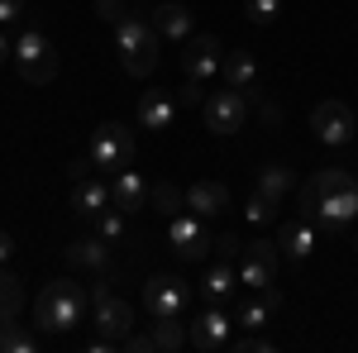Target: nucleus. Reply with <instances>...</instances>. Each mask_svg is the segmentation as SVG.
Here are the masks:
<instances>
[{
    "label": "nucleus",
    "mask_w": 358,
    "mask_h": 353,
    "mask_svg": "<svg viewBox=\"0 0 358 353\" xmlns=\"http://www.w3.org/2000/svg\"><path fill=\"white\" fill-rule=\"evenodd\" d=\"M82 315H86V291H82V282H72V277L43 282V291L34 296V325L43 334H67V329H77Z\"/></svg>",
    "instance_id": "obj_1"
},
{
    "label": "nucleus",
    "mask_w": 358,
    "mask_h": 353,
    "mask_svg": "<svg viewBox=\"0 0 358 353\" xmlns=\"http://www.w3.org/2000/svg\"><path fill=\"white\" fill-rule=\"evenodd\" d=\"M115 48H120V67H124L129 77H153V67H158V48H163V34L129 15V20L115 24Z\"/></svg>",
    "instance_id": "obj_2"
},
{
    "label": "nucleus",
    "mask_w": 358,
    "mask_h": 353,
    "mask_svg": "<svg viewBox=\"0 0 358 353\" xmlns=\"http://www.w3.org/2000/svg\"><path fill=\"white\" fill-rule=\"evenodd\" d=\"M15 67L29 86H48L57 77V53H53V38L43 29L29 24L20 38H15Z\"/></svg>",
    "instance_id": "obj_3"
},
{
    "label": "nucleus",
    "mask_w": 358,
    "mask_h": 353,
    "mask_svg": "<svg viewBox=\"0 0 358 353\" xmlns=\"http://www.w3.org/2000/svg\"><path fill=\"white\" fill-rule=\"evenodd\" d=\"M167 244L177 248V258H187V263H206L215 253V239L206 234V219L196 210H177L167 219Z\"/></svg>",
    "instance_id": "obj_4"
},
{
    "label": "nucleus",
    "mask_w": 358,
    "mask_h": 353,
    "mask_svg": "<svg viewBox=\"0 0 358 353\" xmlns=\"http://www.w3.org/2000/svg\"><path fill=\"white\" fill-rule=\"evenodd\" d=\"M277 268H282V248H277V239H253V244L239 248V263H234V272H239V282L244 287H273L277 282Z\"/></svg>",
    "instance_id": "obj_5"
},
{
    "label": "nucleus",
    "mask_w": 358,
    "mask_h": 353,
    "mask_svg": "<svg viewBox=\"0 0 358 353\" xmlns=\"http://www.w3.org/2000/svg\"><path fill=\"white\" fill-rule=\"evenodd\" d=\"M91 305H96V329L106 334V339H124L129 329H134V310H129V301L110 296V282L101 277V282H91Z\"/></svg>",
    "instance_id": "obj_6"
},
{
    "label": "nucleus",
    "mask_w": 358,
    "mask_h": 353,
    "mask_svg": "<svg viewBox=\"0 0 358 353\" xmlns=\"http://www.w3.org/2000/svg\"><path fill=\"white\" fill-rule=\"evenodd\" d=\"M310 129H315V138H320V143L344 148V143H354L358 120H354V110L344 106V101H320V106L310 110Z\"/></svg>",
    "instance_id": "obj_7"
},
{
    "label": "nucleus",
    "mask_w": 358,
    "mask_h": 353,
    "mask_svg": "<svg viewBox=\"0 0 358 353\" xmlns=\"http://www.w3.org/2000/svg\"><path fill=\"white\" fill-rule=\"evenodd\" d=\"M91 163H96V167H110V172L129 167V163H134V134H129L120 120L101 124L96 138H91Z\"/></svg>",
    "instance_id": "obj_8"
},
{
    "label": "nucleus",
    "mask_w": 358,
    "mask_h": 353,
    "mask_svg": "<svg viewBox=\"0 0 358 353\" xmlns=\"http://www.w3.org/2000/svg\"><path fill=\"white\" fill-rule=\"evenodd\" d=\"M248 120V96L244 91H234V86H224V91H215L210 101H206V129L210 134H239Z\"/></svg>",
    "instance_id": "obj_9"
},
{
    "label": "nucleus",
    "mask_w": 358,
    "mask_h": 353,
    "mask_svg": "<svg viewBox=\"0 0 358 353\" xmlns=\"http://www.w3.org/2000/svg\"><path fill=\"white\" fill-rule=\"evenodd\" d=\"M187 301H192V291H187L182 277H163V272H158V277L143 282V310H148V315H182Z\"/></svg>",
    "instance_id": "obj_10"
},
{
    "label": "nucleus",
    "mask_w": 358,
    "mask_h": 353,
    "mask_svg": "<svg viewBox=\"0 0 358 353\" xmlns=\"http://www.w3.org/2000/svg\"><path fill=\"white\" fill-rule=\"evenodd\" d=\"M220 53H224V48H220L215 34H192L187 48H182V72L196 77V82H210V77L220 72V62H224Z\"/></svg>",
    "instance_id": "obj_11"
},
{
    "label": "nucleus",
    "mask_w": 358,
    "mask_h": 353,
    "mask_svg": "<svg viewBox=\"0 0 358 353\" xmlns=\"http://www.w3.org/2000/svg\"><path fill=\"white\" fill-rule=\"evenodd\" d=\"M358 182L344 172V167H325V172H315V177H306L301 187H296V196H301V210L306 215H315V206L325 201V196H339V191H354Z\"/></svg>",
    "instance_id": "obj_12"
},
{
    "label": "nucleus",
    "mask_w": 358,
    "mask_h": 353,
    "mask_svg": "<svg viewBox=\"0 0 358 353\" xmlns=\"http://www.w3.org/2000/svg\"><path fill=\"white\" fill-rule=\"evenodd\" d=\"M229 315L224 310H201L192 320V329H187V344H196L201 353H220V349H229Z\"/></svg>",
    "instance_id": "obj_13"
},
{
    "label": "nucleus",
    "mask_w": 358,
    "mask_h": 353,
    "mask_svg": "<svg viewBox=\"0 0 358 353\" xmlns=\"http://www.w3.org/2000/svg\"><path fill=\"white\" fill-rule=\"evenodd\" d=\"M110 206H120L124 215H134V210H143L148 206V182L138 177L134 167H120L110 182Z\"/></svg>",
    "instance_id": "obj_14"
},
{
    "label": "nucleus",
    "mask_w": 358,
    "mask_h": 353,
    "mask_svg": "<svg viewBox=\"0 0 358 353\" xmlns=\"http://www.w3.org/2000/svg\"><path fill=\"white\" fill-rule=\"evenodd\" d=\"M220 77H224V86H234V91H244L248 101L258 96V57L253 53H224V62H220Z\"/></svg>",
    "instance_id": "obj_15"
},
{
    "label": "nucleus",
    "mask_w": 358,
    "mask_h": 353,
    "mask_svg": "<svg viewBox=\"0 0 358 353\" xmlns=\"http://www.w3.org/2000/svg\"><path fill=\"white\" fill-rule=\"evenodd\" d=\"M315 224L310 219H292V224H282V239H277V248H282V258L287 263H306L310 253H315Z\"/></svg>",
    "instance_id": "obj_16"
},
{
    "label": "nucleus",
    "mask_w": 358,
    "mask_h": 353,
    "mask_svg": "<svg viewBox=\"0 0 358 353\" xmlns=\"http://www.w3.org/2000/svg\"><path fill=\"white\" fill-rule=\"evenodd\" d=\"M310 219H320L330 234H339L349 219H358V187L354 191H339V196H325L320 206H315V215Z\"/></svg>",
    "instance_id": "obj_17"
},
{
    "label": "nucleus",
    "mask_w": 358,
    "mask_h": 353,
    "mask_svg": "<svg viewBox=\"0 0 358 353\" xmlns=\"http://www.w3.org/2000/svg\"><path fill=\"white\" fill-rule=\"evenodd\" d=\"M187 210H196L201 219L224 215L229 210V191L220 182H196V187H187Z\"/></svg>",
    "instance_id": "obj_18"
},
{
    "label": "nucleus",
    "mask_w": 358,
    "mask_h": 353,
    "mask_svg": "<svg viewBox=\"0 0 358 353\" xmlns=\"http://www.w3.org/2000/svg\"><path fill=\"white\" fill-rule=\"evenodd\" d=\"M177 120V96H167V91H143V101H138V124L143 129H167Z\"/></svg>",
    "instance_id": "obj_19"
},
{
    "label": "nucleus",
    "mask_w": 358,
    "mask_h": 353,
    "mask_svg": "<svg viewBox=\"0 0 358 353\" xmlns=\"http://www.w3.org/2000/svg\"><path fill=\"white\" fill-rule=\"evenodd\" d=\"M106 206H110V182H96V177L72 182V210L77 215H101Z\"/></svg>",
    "instance_id": "obj_20"
},
{
    "label": "nucleus",
    "mask_w": 358,
    "mask_h": 353,
    "mask_svg": "<svg viewBox=\"0 0 358 353\" xmlns=\"http://www.w3.org/2000/svg\"><path fill=\"white\" fill-rule=\"evenodd\" d=\"M67 263H72V268L106 272L110 268V244H106V239H72V244H67Z\"/></svg>",
    "instance_id": "obj_21"
},
{
    "label": "nucleus",
    "mask_w": 358,
    "mask_h": 353,
    "mask_svg": "<svg viewBox=\"0 0 358 353\" xmlns=\"http://www.w3.org/2000/svg\"><path fill=\"white\" fill-rule=\"evenodd\" d=\"M153 29L163 34V38H192V10L187 5H158L153 10Z\"/></svg>",
    "instance_id": "obj_22"
},
{
    "label": "nucleus",
    "mask_w": 358,
    "mask_h": 353,
    "mask_svg": "<svg viewBox=\"0 0 358 353\" xmlns=\"http://www.w3.org/2000/svg\"><path fill=\"white\" fill-rule=\"evenodd\" d=\"M20 310H24V282L15 272H5V263H0V325H15Z\"/></svg>",
    "instance_id": "obj_23"
},
{
    "label": "nucleus",
    "mask_w": 358,
    "mask_h": 353,
    "mask_svg": "<svg viewBox=\"0 0 358 353\" xmlns=\"http://www.w3.org/2000/svg\"><path fill=\"white\" fill-rule=\"evenodd\" d=\"M296 187V177H292V167H282V163H268L263 172H258V191L273 201V206H282V196Z\"/></svg>",
    "instance_id": "obj_24"
},
{
    "label": "nucleus",
    "mask_w": 358,
    "mask_h": 353,
    "mask_svg": "<svg viewBox=\"0 0 358 353\" xmlns=\"http://www.w3.org/2000/svg\"><path fill=\"white\" fill-rule=\"evenodd\" d=\"M148 206H153L163 219H172L177 210H187V191L172 187V182H153V187H148Z\"/></svg>",
    "instance_id": "obj_25"
},
{
    "label": "nucleus",
    "mask_w": 358,
    "mask_h": 353,
    "mask_svg": "<svg viewBox=\"0 0 358 353\" xmlns=\"http://www.w3.org/2000/svg\"><path fill=\"white\" fill-rule=\"evenodd\" d=\"M153 349H163V353H177L182 344H187V329H182V320L177 315H153Z\"/></svg>",
    "instance_id": "obj_26"
},
{
    "label": "nucleus",
    "mask_w": 358,
    "mask_h": 353,
    "mask_svg": "<svg viewBox=\"0 0 358 353\" xmlns=\"http://www.w3.org/2000/svg\"><path fill=\"white\" fill-rule=\"evenodd\" d=\"M234 282H239V272H234V263H224V258H215L210 268H206V296H215V301H224L229 291H234Z\"/></svg>",
    "instance_id": "obj_27"
},
{
    "label": "nucleus",
    "mask_w": 358,
    "mask_h": 353,
    "mask_svg": "<svg viewBox=\"0 0 358 353\" xmlns=\"http://www.w3.org/2000/svg\"><path fill=\"white\" fill-rule=\"evenodd\" d=\"M34 349H38V339L29 329H20V320L15 325H0V353H34Z\"/></svg>",
    "instance_id": "obj_28"
},
{
    "label": "nucleus",
    "mask_w": 358,
    "mask_h": 353,
    "mask_svg": "<svg viewBox=\"0 0 358 353\" xmlns=\"http://www.w3.org/2000/svg\"><path fill=\"white\" fill-rule=\"evenodd\" d=\"M96 229H101V239H124V229H129V224H124V210H120V206H106V210L96 215Z\"/></svg>",
    "instance_id": "obj_29"
},
{
    "label": "nucleus",
    "mask_w": 358,
    "mask_h": 353,
    "mask_svg": "<svg viewBox=\"0 0 358 353\" xmlns=\"http://www.w3.org/2000/svg\"><path fill=\"white\" fill-rule=\"evenodd\" d=\"M244 215L253 219V224H273V219H277V206L263 196V191H253V196H248V206H244Z\"/></svg>",
    "instance_id": "obj_30"
},
{
    "label": "nucleus",
    "mask_w": 358,
    "mask_h": 353,
    "mask_svg": "<svg viewBox=\"0 0 358 353\" xmlns=\"http://www.w3.org/2000/svg\"><path fill=\"white\" fill-rule=\"evenodd\" d=\"M229 349L234 353H273L277 344L268 334H258V329H244V339H229Z\"/></svg>",
    "instance_id": "obj_31"
},
{
    "label": "nucleus",
    "mask_w": 358,
    "mask_h": 353,
    "mask_svg": "<svg viewBox=\"0 0 358 353\" xmlns=\"http://www.w3.org/2000/svg\"><path fill=\"white\" fill-rule=\"evenodd\" d=\"M277 10H282V0H248V20L253 24H273Z\"/></svg>",
    "instance_id": "obj_32"
},
{
    "label": "nucleus",
    "mask_w": 358,
    "mask_h": 353,
    "mask_svg": "<svg viewBox=\"0 0 358 353\" xmlns=\"http://www.w3.org/2000/svg\"><path fill=\"white\" fill-rule=\"evenodd\" d=\"M96 15L106 24H120V20H129V0H96Z\"/></svg>",
    "instance_id": "obj_33"
},
{
    "label": "nucleus",
    "mask_w": 358,
    "mask_h": 353,
    "mask_svg": "<svg viewBox=\"0 0 358 353\" xmlns=\"http://www.w3.org/2000/svg\"><path fill=\"white\" fill-rule=\"evenodd\" d=\"M239 239H234V234H220V239H215V258H224V263H239Z\"/></svg>",
    "instance_id": "obj_34"
},
{
    "label": "nucleus",
    "mask_w": 358,
    "mask_h": 353,
    "mask_svg": "<svg viewBox=\"0 0 358 353\" xmlns=\"http://www.w3.org/2000/svg\"><path fill=\"white\" fill-rule=\"evenodd\" d=\"M120 344H124L129 353H158V349H153V334H134V329H129Z\"/></svg>",
    "instance_id": "obj_35"
},
{
    "label": "nucleus",
    "mask_w": 358,
    "mask_h": 353,
    "mask_svg": "<svg viewBox=\"0 0 358 353\" xmlns=\"http://www.w3.org/2000/svg\"><path fill=\"white\" fill-rule=\"evenodd\" d=\"M91 172H96V163H91V153H82V158H72V163H67V177H72V182H86Z\"/></svg>",
    "instance_id": "obj_36"
},
{
    "label": "nucleus",
    "mask_w": 358,
    "mask_h": 353,
    "mask_svg": "<svg viewBox=\"0 0 358 353\" xmlns=\"http://www.w3.org/2000/svg\"><path fill=\"white\" fill-rule=\"evenodd\" d=\"M201 86H206V82H196V77H187V86L177 91V106H201Z\"/></svg>",
    "instance_id": "obj_37"
},
{
    "label": "nucleus",
    "mask_w": 358,
    "mask_h": 353,
    "mask_svg": "<svg viewBox=\"0 0 358 353\" xmlns=\"http://www.w3.org/2000/svg\"><path fill=\"white\" fill-rule=\"evenodd\" d=\"M24 15V0H0V24H15Z\"/></svg>",
    "instance_id": "obj_38"
},
{
    "label": "nucleus",
    "mask_w": 358,
    "mask_h": 353,
    "mask_svg": "<svg viewBox=\"0 0 358 353\" xmlns=\"http://www.w3.org/2000/svg\"><path fill=\"white\" fill-rule=\"evenodd\" d=\"M10 253H15V239H10V234L0 229V263H10Z\"/></svg>",
    "instance_id": "obj_39"
},
{
    "label": "nucleus",
    "mask_w": 358,
    "mask_h": 353,
    "mask_svg": "<svg viewBox=\"0 0 358 353\" xmlns=\"http://www.w3.org/2000/svg\"><path fill=\"white\" fill-rule=\"evenodd\" d=\"M10 53H15V43H10V34H5V24H0V62H5Z\"/></svg>",
    "instance_id": "obj_40"
},
{
    "label": "nucleus",
    "mask_w": 358,
    "mask_h": 353,
    "mask_svg": "<svg viewBox=\"0 0 358 353\" xmlns=\"http://www.w3.org/2000/svg\"><path fill=\"white\" fill-rule=\"evenodd\" d=\"M258 115H263V124H277V120H282V110H277V106H263Z\"/></svg>",
    "instance_id": "obj_41"
},
{
    "label": "nucleus",
    "mask_w": 358,
    "mask_h": 353,
    "mask_svg": "<svg viewBox=\"0 0 358 353\" xmlns=\"http://www.w3.org/2000/svg\"><path fill=\"white\" fill-rule=\"evenodd\" d=\"M354 253H358V234H354Z\"/></svg>",
    "instance_id": "obj_42"
}]
</instances>
